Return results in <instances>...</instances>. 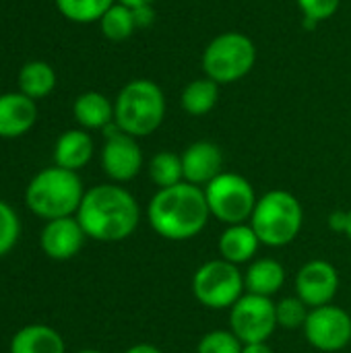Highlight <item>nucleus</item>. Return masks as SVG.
Listing matches in <instances>:
<instances>
[{
    "instance_id": "obj_1",
    "label": "nucleus",
    "mask_w": 351,
    "mask_h": 353,
    "mask_svg": "<svg viewBox=\"0 0 351 353\" xmlns=\"http://www.w3.org/2000/svg\"><path fill=\"white\" fill-rule=\"evenodd\" d=\"M77 219L87 238L112 244L122 242L137 232L141 209L130 190L110 182L85 190Z\"/></svg>"
},
{
    "instance_id": "obj_2",
    "label": "nucleus",
    "mask_w": 351,
    "mask_h": 353,
    "mask_svg": "<svg viewBox=\"0 0 351 353\" xmlns=\"http://www.w3.org/2000/svg\"><path fill=\"white\" fill-rule=\"evenodd\" d=\"M209 205L201 186L180 182L159 188L147 207V219L153 232L170 242L197 238L209 223Z\"/></svg>"
},
{
    "instance_id": "obj_3",
    "label": "nucleus",
    "mask_w": 351,
    "mask_h": 353,
    "mask_svg": "<svg viewBox=\"0 0 351 353\" xmlns=\"http://www.w3.org/2000/svg\"><path fill=\"white\" fill-rule=\"evenodd\" d=\"M83 196L85 186L79 174L58 165L39 170L25 188L27 209L46 221L77 215Z\"/></svg>"
},
{
    "instance_id": "obj_4",
    "label": "nucleus",
    "mask_w": 351,
    "mask_h": 353,
    "mask_svg": "<svg viewBox=\"0 0 351 353\" xmlns=\"http://www.w3.org/2000/svg\"><path fill=\"white\" fill-rule=\"evenodd\" d=\"M166 118V95L161 87L151 79L128 81L114 99L116 126L134 137L153 134Z\"/></svg>"
},
{
    "instance_id": "obj_5",
    "label": "nucleus",
    "mask_w": 351,
    "mask_h": 353,
    "mask_svg": "<svg viewBox=\"0 0 351 353\" xmlns=\"http://www.w3.org/2000/svg\"><path fill=\"white\" fill-rule=\"evenodd\" d=\"M248 223L263 246L281 248L300 236L304 225V209L292 192L275 188L257 201Z\"/></svg>"
},
{
    "instance_id": "obj_6",
    "label": "nucleus",
    "mask_w": 351,
    "mask_h": 353,
    "mask_svg": "<svg viewBox=\"0 0 351 353\" xmlns=\"http://www.w3.org/2000/svg\"><path fill=\"white\" fill-rule=\"evenodd\" d=\"M257 62V46L242 31H223L203 50L201 64L205 77L217 85L242 81Z\"/></svg>"
},
{
    "instance_id": "obj_7",
    "label": "nucleus",
    "mask_w": 351,
    "mask_h": 353,
    "mask_svg": "<svg viewBox=\"0 0 351 353\" xmlns=\"http://www.w3.org/2000/svg\"><path fill=\"white\" fill-rule=\"evenodd\" d=\"M203 190L211 217H215L223 225L250 221L259 199L252 184L244 176L236 172H221Z\"/></svg>"
},
{
    "instance_id": "obj_8",
    "label": "nucleus",
    "mask_w": 351,
    "mask_h": 353,
    "mask_svg": "<svg viewBox=\"0 0 351 353\" xmlns=\"http://www.w3.org/2000/svg\"><path fill=\"white\" fill-rule=\"evenodd\" d=\"M244 275L223 259L201 265L192 275V296L209 310H230L244 296Z\"/></svg>"
},
{
    "instance_id": "obj_9",
    "label": "nucleus",
    "mask_w": 351,
    "mask_h": 353,
    "mask_svg": "<svg viewBox=\"0 0 351 353\" xmlns=\"http://www.w3.org/2000/svg\"><path fill=\"white\" fill-rule=\"evenodd\" d=\"M277 329L275 302L265 296L244 294L230 308V331L246 345L269 341Z\"/></svg>"
},
{
    "instance_id": "obj_10",
    "label": "nucleus",
    "mask_w": 351,
    "mask_h": 353,
    "mask_svg": "<svg viewBox=\"0 0 351 353\" xmlns=\"http://www.w3.org/2000/svg\"><path fill=\"white\" fill-rule=\"evenodd\" d=\"M106 143L101 147V168L114 184L134 180L145 163L143 149L134 137L122 132L116 122L103 128Z\"/></svg>"
},
{
    "instance_id": "obj_11",
    "label": "nucleus",
    "mask_w": 351,
    "mask_h": 353,
    "mask_svg": "<svg viewBox=\"0 0 351 353\" xmlns=\"http://www.w3.org/2000/svg\"><path fill=\"white\" fill-rule=\"evenodd\" d=\"M304 337L319 352H341L351 341V316L335 304L310 308L304 325Z\"/></svg>"
},
{
    "instance_id": "obj_12",
    "label": "nucleus",
    "mask_w": 351,
    "mask_h": 353,
    "mask_svg": "<svg viewBox=\"0 0 351 353\" xmlns=\"http://www.w3.org/2000/svg\"><path fill=\"white\" fill-rule=\"evenodd\" d=\"M339 292V273L329 261H308L296 275V296L308 308L333 304Z\"/></svg>"
},
{
    "instance_id": "obj_13",
    "label": "nucleus",
    "mask_w": 351,
    "mask_h": 353,
    "mask_svg": "<svg viewBox=\"0 0 351 353\" xmlns=\"http://www.w3.org/2000/svg\"><path fill=\"white\" fill-rule=\"evenodd\" d=\"M87 240L85 230L81 228L77 215L60 217L46 221L39 234V248L52 261H70L74 259Z\"/></svg>"
},
{
    "instance_id": "obj_14",
    "label": "nucleus",
    "mask_w": 351,
    "mask_h": 353,
    "mask_svg": "<svg viewBox=\"0 0 351 353\" xmlns=\"http://www.w3.org/2000/svg\"><path fill=\"white\" fill-rule=\"evenodd\" d=\"M182 170L184 182L205 188L211 180H215L223 170V153L211 141H194L182 153Z\"/></svg>"
},
{
    "instance_id": "obj_15",
    "label": "nucleus",
    "mask_w": 351,
    "mask_h": 353,
    "mask_svg": "<svg viewBox=\"0 0 351 353\" xmlns=\"http://www.w3.org/2000/svg\"><path fill=\"white\" fill-rule=\"evenodd\" d=\"M37 120L35 99L17 93L0 95V139H19L27 134Z\"/></svg>"
},
{
    "instance_id": "obj_16",
    "label": "nucleus",
    "mask_w": 351,
    "mask_h": 353,
    "mask_svg": "<svg viewBox=\"0 0 351 353\" xmlns=\"http://www.w3.org/2000/svg\"><path fill=\"white\" fill-rule=\"evenodd\" d=\"M95 153L91 134L85 128H72L58 137L54 145V165L79 172L83 170Z\"/></svg>"
},
{
    "instance_id": "obj_17",
    "label": "nucleus",
    "mask_w": 351,
    "mask_h": 353,
    "mask_svg": "<svg viewBox=\"0 0 351 353\" xmlns=\"http://www.w3.org/2000/svg\"><path fill=\"white\" fill-rule=\"evenodd\" d=\"M217 246L223 261L232 265H244L254 259L261 240L250 223H238V225H225Z\"/></svg>"
},
{
    "instance_id": "obj_18",
    "label": "nucleus",
    "mask_w": 351,
    "mask_h": 353,
    "mask_svg": "<svg viewBox=\"0 0 351 353\" xmlns=\"http://www.w3.org/2000/svg\"><path fill=\"white\" fill-rule=\"evenodd\" d=\"M8 353H66V343L54 327L35 323L12 335Z\"/></svg>"
},
{
    "instance_id": "obj_19",
    "label": "nucleus",
    "mask_w": 351,
    "mask_h": 353,
    "mask_svg": "<svg viewBox=\"0 0 351 353\" xmlns=\"http://www.w3.org/2000/svg\"><path fill=\"white\" fill-rule=\"evenodd\" d=\"M74 120L85 130H103L114 122V101L99 91H85L74 99Z\"/></svg>"
},
{
    "instance_id": "obj_20",
    "label": "nucleus",
    "mask_w": 351,
    "mask_h": 353,
    "mask_svg": "<svg viewBox=\"0 0 351 353\" xmlns=\"http://www.w3.org/2000/svg\"><path fill=\"white\" fill-rule=\"evenodd\" d=\"M285 281V269L275 259H257L250 263V267L244 273V285L248 294L271 298L283 288Z\"/></svg>"
},
{
    "instance_id": "obj_21",
    "label": "nucleus",
    "mask_w": 351,
    "mask_h": 353,
    "mask_svg": "<svg viewBox=\"0 0 351 353\" xmlns=\"http://www.w3.org/2000/svg\"><path fill=\"white\" fill-rule=\"evenodd\" d=\"M19 91L31 99L48 97L56 87V72L43 60H31L21 66L19 70Z\"/></svg>"
},
{
    "instance_id": "obj_22",
    "label": "nucleus",
    "mask_w": 351,
    "mask_h": 353,
    "mask_svg": "<svg viewBox=\"0 0 351 353\" xmlns=\"http://www.w3.org/2000/svg\"><path fill=\"white\" fill-rule=\"evenodd\" d=\"M219 99V85L209 77L190 81L180 93V105L188 116H207Z\"/></svg>"
},
{
    "instance_id": "obj_23",
    "label": "nucleus",
    "mask_w": 351,
    "mask_h": 353,
    "mask_svg": "<svg viewBox=\"0 0 351 353\" xmlns=\"http://www.w3.org/2000/svg\"><path fill=\"white\" fill-rule=\"evenodd\" d=\"M149 178L157 188H170L184 182L182 157L174 151H159L149 161Z\"/></svg>"
},
{
    "instance_id": "obj_24",
    "label": "nucleus",
    "mask_w": 351,
    "mask_h": 353,
    "mask_svg": "<svg viewBox=\"0 0 351 353\" xmlns=\"http://www.w3.org/2000/svg\"><path fill=\"white\" fill-rule=\"evenodd\" d=\"M60 14L72 23H99L116 0H54Z\"/></svg>"
},
{
    "instance_id": "obj_25",
    "label": "nucleus",
    "mask_w": 351,
    "mask_h": 353,
    "mask_svg": "<svg viewBox=\"0 0 351 353\" xmlns=\"http://www.w3.org/2000/svg\"><path fill=\"white\" fill-rule=\"evenodd\" d=\"M99 27H101V33L108 39H112V41H124V39H128L137 31L134 17H132V8H128V6H124L120 2H114L108 8V12L101 17Z\"/></svg>"
},
{
    "instance_id": "obj_26",
    "label": "nucleus",
    "mask_w": 351,
    "mask_h": 353,
    "mask_svg": "<svg viewBox=\"0 0 351 353\" xmlns=\"http://www.w3.org/2000/svg\"><path fill=\"white\" fill-rule=\"evenodd\" d=\"M308 314H310V308L298 296H290V298H283V300L275 302L277 327H283V329H290V331L304 329Z\"/></svg>"
},
{
    "instance_id": "obj_27",
    "label": "nucleus",
    "mask_w": 351,
    "mask_h": 353,
    "mask_svg": "<svg viewBox=\"0 0 351 353\" xmlns=\"http://www.w3.org/2000/svg\"><path fill=\"white\" fill-rule=\"evenodd\" d=\"M21 238V219L17 211L0 201V259L6 256L19 242Z\"/></svg>"
},
{
    "instance_id": "obj_28",
    "label": "nucleus",
    "mask_w": 351,
    "mask_h": 353,
    "mask_svg": "<svg viewBox=\"0 0 351 353\" xmlns=\"http://www.w3.org/2000/svg\"><path fill=\"white\" fill-rule=\"evenodd\" d=\"M242 347L244 343L232 331L215 329L201 337L197 353H242Z\"/></svg>"
},
{
    "instance_id": "obj_29",
    "label": "nucleus",
    "mask_w": 351,
    "mask_h": 353,
    "mask_svg": "<svg viewBox=\"0 0 351 353\" xmlns=\"http://www.w3.org/2000/svg\"><path fill=\"white\" fill-rule=\"evenodd\" d=\"M296 2L302 10V17L312 19L317 23L329 21L339 10L341 4V0H296Z\"/></svg>"
},
{
    "instance_id": "obj_30",
    "label": "nucleus",
    "mask_w": 351,
    "mask_h": 353,
    "mask_svg": "<svg viewBox=\"0 0 351 353\" xmlns=\"http://www.w3.org/2000/svg\"><path fill=\"white\" fill-rule=\"evenodd\" d=\"M132 17H134L137 29H147L155 21V10L153 6H139V8H132Z\"/></svg>"
},
{
    "instance_id": "obj_31",
    "label": "nucleus",
    "mask_w": 351,
    "mask_h": 353,
    "mask_svg": "<svg viewBox=\"0 0 351 353\" xmlns=\"http://www.w3.org/2000/svg\"><path fill=\"white\" fill-rule=\"evenodd\" d=\"M329 228L337 234H345L348 230V213L345 211H335L329 215Z\"/></svg>"
},
{
    "instance_id": "obj_32",
    "label": "nucleus",
    "mask_w": 351,
    "mask_h": 353,
    "mask_svg": "<svg viewBox=\"0 0 351 353\" xmlns=\"http://www.w3.org/2000/svg\"><path fill=\"white\" fill-rule=\"evenodd\" d=\"M242 353H273V350L269 347L267 341H261V343H246L242 347Z\"/></svg>"
},
{
    "instance_id": "obj_33",
    "label": "nucleus",
    "mask_w": 351,
    "mask_h": 353,
    "mask_svg": "<svg viewBox=\"0 0 351 353\" xmlns=\"http://www.w3.org/2000/svg\"><path fill=\"white\" fill-rule=\"evenodd\" d=\"M124 353H163L159 347L151 345V343H137L132 347H128Z\"/></svg>"
},
{
    "instance_id": "obj_34",
    "label": "nucleus",
    "mask_w": 351,
    "mask_h": 353,
    "mask_svg": "<svg viewBox=\"0 0 351 353\" xmlns=\"http://www.w3.org/2000/svg\"><path fill=\"white\" fill-rule=\"evenodd\" d=\"M116 2H120L128 8H139V6H153L155 0H116Z\"/></svg>"
},
{
    "instance_id": "obj_35",
    "label": "nucleus",
    "mask_w": 351,
    "mask_h": 353,
    "mask_svg": "<svg viewBox=\"0 0 351 353\" xmlns=\"http://www.w3.org/2000/svg\"><path fill=\"white\" fill-rule=\"evenodd\" d=\"M345 236L351 240V211H348V230H345Z\"/></svg>"
},
{
    "instance_id": "obj_36",
    "label": "nucleus",
    "mask_w": 351,
    "mask_h": 353,
    "mask_svg": "<svg viewBox=\"0 0 351 353\" xmlns=\"http://www.w3.org/2000/svg\"><path fill=\"white\" fill-rule=\"evenodd\" d=\"M77 353H103V352H99V350H81V352H77Z\"/></svg>"
}]
</instances>
